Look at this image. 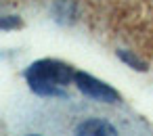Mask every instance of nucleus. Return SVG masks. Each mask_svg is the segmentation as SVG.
Masks as SVG:
<instances>
[{
	"label": "nucleus",
	"instance_id": "obj_1",
	"mask_svg": "<svg viewBox=\"0 0 153 136\" xmlns=\"http://www.w3.org/2000/svg\"><path fill=\"white\" fill-rule=\"evenodd\" d=\"M27 82L32 90L40 94H57L61 86L76 80V71L59 61H38L27 69Z\"/></svg>",
	"mask_w": 153,
	"mask_h": 136
},
{
	"label": "nucleus",
	"instance_id": "obj_2",
	"mask_svg": "<svg viewBox=\"0 0 153 136\" xmlns=\"http://www.w3.org/2000/svg\"><path fill=\"white\" fill-rule=\"evenodd\" d=\"M76 84H78V88H80L84 94H88V96H92V98L107 101V103L117 101V92H115L113 88H109L107 84H101L99 80H94V78H90V75H86V73L76 71Z\"/></svg>",
	"mask_w": 153,
	"mask_h": 136
},
{
	"label": "nucleus",
	"instance_id": "obj_3",
	"mask_svg": "<svg viewBox=\"0 0 153 136\" xmlns=\"http://www.w3.org/2000/svg\"><path fill=\"white\" fill-rule=\"evenodd\" d=\"M74 134L76 136H117L115 128L107 119H101V117H90L80 121Z\"/></svg>",
	"mask_w": 153,
	"mask_h": 136
}]
</instances>
